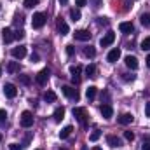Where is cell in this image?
<instances>
[{
  "label": "cell",
  "mask_w": 150,
  "mask_h": 150,
  "mask_svg": "<svg viewBox=\"0 0 150 150\" xmlns=\"http://www.w3.org/2000/svg\"><path fill=\"white\" fill-rule=\"evenodd\" d=\"M119 58H120V49H119V47H115V49H112V51L108 52L107 61H108V63H115Z\"/></svg>",
  "instance_id": "obj_15"
},
{
  "label": "cell",
  "mask_w": 150,
  "mask_h": 150,
  "mask_svg": "<svg viewBox=\"0 0 150 150\" xmlns=\"http://www.w3.org/2000/svg\"><path fill=\"white\" fill-rule=\"evenodd\" d=\"M2 38H4L5 44L12 42V40H14V33H12V30H11V28H4V30H2Z\"/></svg>",
  "instance_id": "obj_16"
},
{
  "label": "cell",
  "mask_w": 150,
  "mask_h": 150,
  "mask_svg": "<svg viewBox=\"0 0 150 150\" xmlns=\"http://www.w3.org/2000/svg\"><path fill=\"white\" fill-rule=\"evenodd\" d=\"M23 21H25L23 14H16V16H14V23H16V25H23Z\"/></svg>",
  "instance_id": "obj_33"
},
{
  "label": "cell",
  "mask_w": 150,
  "mask_h": 150,
  "mask_svg": "<svg viewBox=\"0 0 150 150\" xmlns=\"http://www.w3.org/2000/svg\"><path fill=\"white\" fill-rule=\"evenodd\" d=\"M100 112H101V115H103L105 119H112V115H113V108H112V105L105 103V105H101Z\"/></svg>",
  "instance_id": "obj_13"
},
{
  "label": "cell",
  "mask_w": 150,
  "mask_h": 150,
  "mask_svg": "<svg viewBox=\"0 0 150 150\" xmlns=\"http://www.w3.org/2000/svg\"><path fill=\"white\" fill-rule=\"evenodd\" d=\"M122 79H124L126 82H129V80H134V75H131V74H122Z\"/></svg>",
  "instance_id": "obj_36"
},
{
  "label": "cell",
  "mask_w": 150,
  "mask_h": 150,
  "mask_svg": "<svg viewBox=\"0 0 150 150\" xmlns=\"http://www.w3.org/2000/svg\"><path fill=\"white\" fill-rule=\"evenodd\" d=\"M74 117L82 124V126H86L87 124V119H89V115H87V110L86 108H82V107H75L74 108Z\"/></svg>",
  "instance_id": "obj_1"
},
{
  "label": "cell",
  "mask_w": 150,
  "mask_h": 150,
  "mask_svg": "<svg viewBox=\"0 0 150 150\" xmlns=\"http://www.w3.org/2000/svg\"><path fill=\"white\" fill-rule=\"evenodd\" d=\"M124 138H126L127 142H133V140H134V133H133V131H124Z\"/></svg>",
  "instance_id": "obj_32"
},
{
  "label": "cell",
  "mask_w": 150,
  "mask_h": 150,
  "mask_svg": "<svg viewBox=\"0 0 150 150\" xmlns=\"http://www.w3.org/2000/svg\"><path fill=\"white\" fill-rule=\"evenodd\" d=\"M14 38H16V40H21V38H25V32H23V30H18V32L14 33Z\"/></svg>",
  "instance_id": "obj_34"
},
{
  "label": "cell",
  "mask_w": 150,
  "mask_h": 150,
  "mask_svg": "<svg viewBox=\"0 0 150 150\" xmlns=\"http://www.w3.org/2000/svg\"><path fill=\"white\" fill-rule=\"evenodd\" d=\"M147 65H149V67H150V54H149V56H147Z\"/></svg>",
  "instance_id": "obj_46"
},
{
  "label": "cell",
  "mask_w": 150,
  "mask_h": 150,
  "mask_svg": "<svg viewBox=\"0 0 150 150\" xmlns=\"http://www.w3.org/2000/svg\"><path fill=\"white\" fill-rule=\"evenodd\" d=\"M18 77H19V82H21L23 86H30V84H32L30 75H18Z\"/></svg>",
  "instance_id": "obj_28"
},
{
  "label": "cell",
  "mask_w": 150,
  "mask_h": 150,
  "mask_svg": "<svg viewBox=\"0 0 150 150\" xmlns=\"http://www.w3.org/2000/svg\"><path fill=\"white\" fill-rule=\"evenodd\" d=\"M74 37H75V40H80V42H86V40H89V38H91V33H89L87 30H75Z\"/></svg>",
  "instance_id": "obj_10"
},
{
  "label": "cell",
  "mask_w": 150,
  "mask_h": 150,
  "mask_svg": "<svg viewBox=\"0 0 150 150\" xmlns=\"http://www.w3.org/2000/svg\"><path fill=\"white\" fill-rule=\"evenodd\" d=\"M49 75H51V70L49 68H44V70H40L35 77V80H37L38 86H45L47 84V80H49Z\"/></svg>",
  "instance_id": "obj_3"
},
{
  "label": "cell",
  "mask_w": 150,
  "mask_h": 150,
  "mask_svg": "<svg viewBox=\"0 0 150 150\" xmlns=\"http://www.w3.org/2000/svg\"><path fill=\"white\" fill-rule=\"evenodd\" d=\"M11 54H12V58H14V59H23V58L26 56V47H23V45H19V47H14Z\"/></svg>",
  "instance_id": "obj_8"
},
{
  "label": "cell",
  "mask_w": 150,
  "mask_h": 150,
  "mask_svg": "<svg viewBox=\"0 0 150 150\" xmlns=\"http://www.w3.org/2000/svg\"><path fill=\"white\" fill-rule=\"evenodd\" d=\"M0 75H2V67H0Z\"/></svg>",
  "instance_id": "obj_48"
},
{
  "label": "cell",
  "mask_w": 150,
  "mask_h": 150,
  "mask_svg": "<svg viewBox=\"0 0 150 150\" xmlns=\"http://www.w3.org/2000/svg\"><path fill=\"white\" fill-rule=\"evenodd\" d=\"M91 150H101V149H100V147H93Z\"/></svg>",
  "instance_id": "obj_47"
},
{
  "label": "cell",
  "mask_w": 150,
  "mask_h": 150,
  "mask_svg": "<svg viewBox=\"0 0 150 150\" xmlns=\"http://www.w3.org/2000/svg\"><path fill=\"white\" fill-rule=\"evenodd\" d=\"M80 72H82V67L80 65H75L70 68V74H72V82L74 84H79L80 82Z\"/></svg>",
  "instance_id": "obj_7"
},
{
  "label": "cell",
  "mask_w": 150,
  "mask_h": 150,
  "mask_svg": "<svg viewBox=\"0 0 150 150\" xmlns=\"http://www.w3.org/2000/svg\"><path fill=\"white\" fill-rule=\"evenodd\" d=\"M142 49L143 51H150V37H145L142 42Z\"/></svg>",
  "instance_id": "obj_31"
},
{
  "label": "cell",
  "mask_w": 150,
  "mask_h": 150,
  "mask_svg": "<svg viewBox=\"0 0 150 150\" xmlns=\"http://www.w3.org/2000/svg\"><path fill=\"white\" fill-rule=\"evenodd\" d=\"M107 143H108L110 147H113V149H115V147H120V140H119L115 134H108V136H107Z\"/></svg>",
  "instance_id": "obj_18"
},
{
  "label": "cell",
  "mask_w": 150,
  "mask_h": 150,
  "mask_svg": "<svg viewBox=\"0 0 150 150\" xmlns=\"http://www.w3.org/2000/svg\"><path fill=\"white\" fill-rule=\"evenodd\" d=\"M56 98H58V96H56L54 91H45V93H44V100H45L47 103H54Z\"/></svg>",
  "instance_id": "obj_20"
},
{
  "label": "cell",
  "mask_w": 150,
  "mask_h": 150,
  "mask_svg": "<svg viewBox=\"0 0 150 150\" xmlns=\"http://www.w3.org/2000/svg\"><path fill=\"white\" fill-rule=\"evenodd\" d=\"M86 75L87 77H96V67L94 65H87L86 67Z\"/></svg>",
  "instance_id": "obj_26"
},
{
  "label": "cell",
  "mask_w": 150,
  "mask_h": 150,
  "mask_svg": "<svg viewBox=\"0 0 150 150\" xmlns=\"http://www.w3.org/2000/svg\"><path fill=\"white\" fill-rule=\"evenodd\" d=\"M145 115H147V117H150V101L145 105Z\"/></svg>",
  "instance_id": "obj_40"
},
{
  "label": "cell",
  "mask_w": 150,
  "mask_h": 150,
  "mask_svg": "<svg viewBox=\"0 0 150 150\" xmlns=\"http://www.w3.org/2000/svg\"><path fill=\"white\" fill-rule=\"evenodd\" d=\"M37 150H40V149H37Z\"/></svg>",
  "instance_id": "obj_52"
},
{
  "label": "cell",
  "mask_w": 150,
  "mask_h": 150,
  "mask_svg": "<svg viewBox=\"0 0 150 150\" xmlns=\"http://www.w3.org/2000/svg\"><path fill=\"white\" fill-rule=\"evenodd\" d=\"M61 150H65V149H61Z\"/></svg>",
  "instance_id": "obj_51"
},
{
  "label": "cell",
  "mask_w": 150,
  "mask_h": 150,
  "mask_svg": "<svg viewBox=\"0 0 150 150\" xmlns=\"http://www.w3.org/2000/svg\"><path fill=\"white\" fill-rule=\"evenodd\" d=\"M67 2H68V0H59V4H61V5H67Z\"/></svg>",
  "instance_id": "obj_44"
},
{
  "label": "cell",
  "mask_w": 150,
  "mask_h": 150,
  "mask_svg": "<svg viewBox=\"0 0 150 150\" xmlns=\"http://www.w3.org/2000/svg\"><path fill=\"white\" fill-rule=\"evenodd\" d=\"M96 93H98V87H94V86H89V89L86 91V96H87V100H89V101H93V100L96 98Z\"/></svg>",
  "instance_id": "obj_19"
},
{
  "label": "cell",
  "mask_w": 150,
  "mask_h": 150,
  "mask_svg": "<svg viewBox=\"0 0 150 150\" xmlns=\"http://www.w3.org/2000/svg\"><path fill=\"white\" fill-rule=\"evenodd\" d=\"M113 42H115V33H113V32H107V33L101 37V40H100V44H101L103 47H107V45H112Z\"/></svg>",
  "instance_id": "obj_6"
},
{
  "label": "cell",
  "mask_w": 150,
  "mask_h": 150,
  "mask_svg": "<svg viewBox=\"0 0 150 150\" xmlns=\"http://www.w3.org/2000/svg\"><path fill=\"white\" fill-rule=\"evenodd\" d=\"M5 119H7V112L5 110H0V124H4Z\"/></svg>",
  "instance_id": "obj_35"
},
{
  "label": "cell",
  "mask_w": 150,
  "mask_h": 150,
  "mask_svg": "<svg viewBox=\"0 0 150 150\" xmlns=\"http://www.w3.org/2000/svg\"><path fill=\"white\" fill-rule=\"evenodd\" d=\"M37 4H38V0H25V2H23V5H25L26 9H32V7H35Z\"/></svg>",
  "instance_id": "obj_30"
},
{
  "label": "cell",
  "mask_w": 150,
  "mask_h": 150,
  "mask_svg": "<svg viewBox=\"0 0 150 150\" xmlns=\"http://www.w3.org/2000/svg\"><path fill=\"white\" fill-rule=\"evenodd\" d=\"M63 94L67 96V98H70V100H75V101H79V98H80V94H79V91L72 87V86H65L63 87Z\"/></svg>",
  "instance_id": "obj_5"
},
{
  "label": "cell",
  "mask_w": 150,
  "mask_h": 150,
  "mask_svg": "<svg viewBox=\"0 0 150 150\" xmlns=\"http://www.w3.org/2000/svg\"><path fill=\"white\" fill-rule=\"evenodd\" d=\"M9 150H23V147L18 145V143H11V145H9Z\"/></svg>",
  "instance_id": "obj_38"
},
{
  "label": "cell",
  "mask_w": 150,
  "mask_h": 150,
  "mask_svg": "<svg viewBox=\"0 0 150 150\" xmlns=\"http://www.w3.org/2000/svg\"><path fill=\"white\" fill-rule=\"evenodd\" d=\"M98 23H100V25H108V19H107V18H100Z\"/></svg>",
  "instance_id": "obj_42"
},
{
  "label": "cell",
  "mask_w": 150,
  "mask_h": 150,
  "mask_svg": "<svg viewBox=\"0 0 150 150\" xmlns=\"http://www.w3.org/2000/svg\"><path fill=\"white\" fill-rule=\"evenodd\" d=\"M74 45H67V54H68V56H72V54H74Z\"/></svg>",
  "instance_id": "obj_39"
},
{
  "label": "cell",
  "mask_w": 150,
  "mask_h": 150,
  "mask_svg": "<svg viewBox=\"0 0 150 150\" xmlns=\"http://www.w3.org/2000/svg\"><path fill=\"white\" fill-rule=\"evenodd\" d=\"M45 21H47V16H45L44 12H35L33 18H32V26L38 30V28H42V26L45 25Z\"/></svg>",
  "instance_id": "obj_2"
},
{
  "label": "cell",
  "mask_w": 150,
  "mask_h": 150,
  "mask_svg": "<svg viewBox=\"0 0 150 150\" xmlns=\"http://www.w3.org/2000/svg\"><path fill=\"white\" fill-rule=\"evenodd\" d=\"M100 136H101V131H98V129H94V131L91 133V136H89V140H91V142H96V140H100Z\"/></svg>",
  "instance_id": "obj_29"
},
{
  "label": "cell",
  "mask_w": 150,
  "mask_h": 150,
  "mask_svg": "<svg viewBox=\"0 0 150 150\" xmlns=\"http://www.w3.org/2000/svg\"><path fill=\"white\" fill-rule=\"evenodd\" d=\"M70 18H72L74 21H79V19L82 18V14H80L79 9H70Z\"/></svg>",
  "instance_id": "obj_27"
},
{
  "label": "cell",
  "mask_w": 150,
  "mask_h": 150,
  "mask_svg": "<svg viewBox=\"0 0 150 150\" xmlns=\"http://www.w3.org/2000/svg\"><path fill=\"white\" fill-rule=\"evenodd\" d=\"M0 9H2V5H0Z\"/></svg>",
  "instance_id": "obj_50"
},
{
  "label": "cell",
  "mask_w": 150,
  "mask_h": 150,
  "mask_svg": "<svg viewBox=\"0 0 150 150\" xmlns=\"http://www.w3.org/2000/svg\"><path fill=\"white\" fill-rule=\"evenodd\" d=\"M75 4H77L79 7H82V5H86V4H87V0H75Z\"/></svg>",
  "instance_id": "obj_41"
},
{
  "label": "cell",
  "mask_w": 150,
  "mask_h": 150,
  "mask_svg": "<svg viewBox=\"0 0 150 150\" xmlns=\"http://www.w3.org/2000/svg\"><path fill=\"white\" fill-rule=\"evenodd\" d=\"M119 30H120L122 33H133V32H134V26H133L131 21H124V23L119 25Z\"/></svg>",
  "instance_id": "obj_14"
},
{
  "label": "cell",
  "mask_w": 150,
  "mask_h": 150,
  "mask_svg": "<svg viewBox=\"0 0 150 150\" xmlns=\"http://www.w3.org/2000/svg\"><path fill=\"white\" fill-rule=\"evenodd\" d=\"M142 25L143 26H147V28H150V12H145V14H142Z\"/></svg>",
  "instance_id": "obj_25"
},
{
  "label": "cell",
  "mask_w": 150,
  "mask_h": 150,
  "mask_svg": "<svg viewBox=\"0 0 150 150\" xmlns=\"http://www.w3.org/2000/svg\"><path fill=\"white\" fill-rule=\"evenodd\" d=\"M72 131H74V127H72V126H67V127H63V129L59 131V138H63V140H65V138H68Z\"/></svg>",
  "instance_id": "obj_23"
},
{
  "label": "cell",
  "mask_w": 150,
  "mask_h": 150,
  "mask_svg": "<svg viewBox=\"0 0 150 150\" xmlns=\"http://www.w3.org/2000/svg\"><path fill=\"white\" fill-rule=\"evenodd\" d=\"M7 72H9V74H18V72H19V63H18V61H11V63L7 65Z\"/></svg>",
  "instance_id": "obj_22"
},
{
  "label": "cell",
  "mask_w": 150,
  "mask_h": 150,
  "mask_svg": "<svg viewBox=\"0 0 150 150\" xmlns=\"http://www.w3.org/2000/svg\"><path fill=\"white\" fill-rule=\"evenodd\" d=\"M143 150H150V142H149V145H145V147H143Z\"/></svg>",
  "instance_id": "obj_45"
},
{
  "label": "cell",
  "mask_w": 150,
  "mask_h": 150,
  "mask_svg": "<svg viewBox=\"0 0 150 150\" xmlns=\"http://www.w3.org/2000/svg\"><path fill=\"white\" fill-rule=\"evenodd\" d=\"M63 119H65V108L59 107V108L54 110V120H56V122H61Z\"/></svg>",
  "instance_id": "obj_21"
},
{
  "label": "cell",
  "mask_w": 150,
  "mask_h": 150,
  "mask_svg": "<svg viewBox=\"0 0 150 150\" xmlns=\"http://www.w3.org/2000/svg\"><path fill=\"white\" fill-rule=\"evenodd\" d=\"M84 56H86V58H94V56H96V49L91 47V45L86 47V49H84Z\"/></svg>",
  "instance_id": "obj_24"
},
{
  "label": "cell",
  "mask_w": 150,
  "mask_h": 150,
  "mask_svg": "<svg viewBox=\"0 0 150 150\" xmlns=\"http://www.w3.org/2000/svg\"><path fill=\"white\" fill-rule=\"evenodd\" d=\"M21 126L23 127H32L33 126V113L28 112V110H25L21 113Z\"/></svg>",
  "instance_id": "obj_4"
},
{
  "label": "cell",
  "mask_w": 150,
  "mask_h": 150,
  "mask_svg": "<svg viewBox=\"0 0 150 150\" xmlns=\"http://www.w3.org/2000/svg\"><path fill=\"white\" fill-rule=\"evenodd\" d=\"M56 28H58V32L61 33V35H68V25L61 19V18H58V21H56Z\"/></svg>",
  "instance_id": "obj_12"
},
{
  "label": "cell",
  "mask_w": 150,
  "mask_h": 150,
  "mask_svg": "<svg viewBox=\"0 0 150 150\" xmlns=\"http://www.w3.org/2000/svg\"><path fill=\"white\" fill-rule=\"evenodd\" d=\"M91 2H93V9H100V7H101V4H103L101 0H91Z\"/></svg>",
  "instance_id": "obj_37"
},
{
  "label": "cell",
  "mask_w": 150,
  "mask_h": 150,
  "mask_svg": "<svg viewBox=\"0 0 150 150\" xmlns=\"http://www.w3.org/2000/svg\"><path fill=\"white\" fill-rule=\"evenodd\" d=\"M117 122H119V124H122V126H127V124H131V122H133V115H131V113H122V115L117 119Z\"/></svg>",
  "instance_id": "obj_17"
},
{
  "label": "cell",
  "mask_w": 150,
  "mask_h": 150,
  "mask_svg": "<svg viewBox=\"0 0 150 150\" xmlns=\"http://www.w3.org/2000/svg\"><path fill=\"white\" fill-rule=\"evenodd\" d=\"M4 94H5L7 98H16V94H18L16 86H14V84H5V86H4Z\"/></svg>",
  "instance_id": "obj_9"
},
{
  "label": "cell",
  "mask_w": 150,
  "mask_h": 150,
  "mask_svg": "<svg viewBox=\"0 0 150 150\" xmlns=\"http://www.w3.org/2000/svg\"><path fill=\"white\" fill-rule=\"evenodd\" d=\"M30 59H32L33 63H37V61H38V54H32V58H30Z\"/></svg>",
  "instance_id": "obj_43"
},
{
  "label": "cell",
  "mask_w": 150,
  "mask_h": 150,
  "mask_svg": "<svg viewBox=\"0 0 150 150\" xmlns=\"http://www.w3.org/2000/svg\"><path fill=\"white\" fill-rule=\"evenodd\" d=\"M124 63H126V67L127 68H131V70H136L138 68V59H136V56H126L124 58Z\"/></svg>",
  "instance_id": "obj_11"
},
{
  "label": "cell",
  "mask_w": 150,
  "mask_h": 150,
  "mask_svg": "<svg viewBox=\"0 0 150 150\" xmlns=\"http://www.w3.org/2000/svg\"><path fill=\"white\" fill-rule=\"evenodd\" d=\"M0 142H2V134H0Z\"/></svg>",
  "instance_id": "obj_49"
}]
</instances>
